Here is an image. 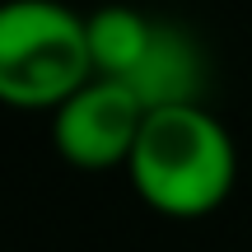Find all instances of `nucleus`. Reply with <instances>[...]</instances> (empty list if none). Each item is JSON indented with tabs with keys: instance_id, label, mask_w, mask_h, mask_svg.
<instances>
[{
	"instance_id": "4",
	"label": "nucleus",
	"mask_w": 252,
	"mask_h": 252,
	"mask_svg": "<svg viewBox=\"0 0 252 252\" xmlns=\"http://www.w3.org/2000/svg\"><path fill=\"white\" fill-rule=\"evenodd\" d=\"M122 84L140 98L145 112L178 108V103H201V89H206V56H201L196 37L182 24L150 19L145 47L131 61V70L122 75Z\"/></svg>"
},
{
	"instance_id": "2",
	"label": "nucleus",
	"mask_w": 252,
	"mask_h": 252,
	"mask_svg": "<svg viewBox=\"0 0 252 252\" xmlns=\"http://www.w3.org/2000/svg\"><path fill=\"white\" fill-rule=\"evenodd\" d=\"M94 80L84 19L56 0L0 5V103L9 108H61Z\"/></svg>"
},
{
	"instance_id": "5",
	"label": "nucleus",
	"mask_w": 252,
	"mask_h": 252,
	"mask_svg": "<svg viewBox=\"0 0 252 252\" xmlns=\"http://www.w3.org/2000/svg\"><path fill=\"white\" fill-rule=\"evenodd\" d=\"M145 33H150V14L131 5H108L98 14L84 19V37H89V61H94V75L103 80H122L131 70V61L140 56L145 47Z\"/></svg>"
},
{
	"instance_id": "3",
	"label": "nucleus",
	"mask_w": 252,
	"mask_h": 252,
	"mask_svg": "<svg viewBox=\"0 0 252 252\" xmlns=\"http://www.w3.org/2000/svg\"><path fill=\"white\" fill-rule=\"evenodd\" d=\"M145 108L122 80H103L94 75L89 84L70 94L52 117V135L56 150L80 168H112L126 163L140 135Z\"/></svg>"
},
{
	"instance_id": "1",
	"label": "nucleus",
	"mask_w": 252,
	"mask_h": 252,
	"mask_svg": "<svg viewBox=\"0 0 252 252\" xmlns=\"http://www.w3.org/2000/svg\"><path fill=\"white\" fill-rule=\"evenodd\" d=\"M131 182L159 215H210L234 187V140L201 103L145 112L135 150L126 159Z\"/></svg>"
}]
</instances>
